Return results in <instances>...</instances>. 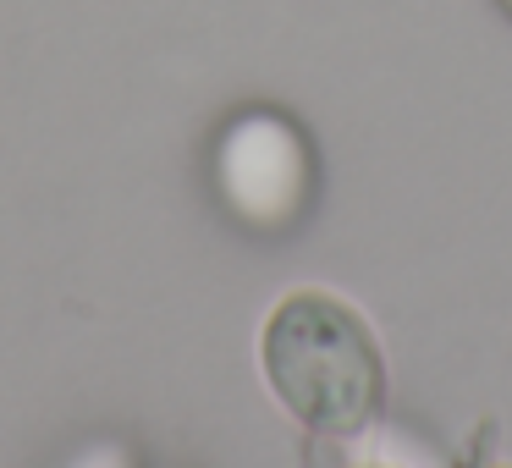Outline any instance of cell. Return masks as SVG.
Returning a JSON list of instances; mask_svg holds the SVG:
<instances>
[{
  "mask_svg": "<svg viewBox=\"0 0 512 468\" xmlns=\"http://www.w3.org/2000/svg\"><path fill=\"white\" fill-rule=\"evenodd\" d=\"M358 468H397V463H358Z\"/></svg>",
  "mask_w": 512,
  "mask_h": 468,
  "instance_id": "4",
  "label": "cell"
},
{
  "mask_svg": "<svg viewBox=\"0 0 512 468\" xmlns=\"http://www.w3.org/2000/svg\"><path fill=\"white\" fill-rule=\"evenodd\" d=\"M507 12H512V0H507Z\"/></svg>",
  "mask_w": 512,
  "mask_h": 468,
  "instance_id": "5",
  "label": "cell"
},
{
  "mask_svg": "<svg viewBox=\"0 0 512 468\" xmlns=\"http://www.w3.org/2000/svg\"><path fill=\"white\" fill-rule=\"evenodd\" d=\"M259 364L281 408L320 435H358L386 397V358L364 314L314 287L270 309Z\"/></svg>",
  "mask_w": 512,
  "mask_h": 468,
  "instance_id": "1",
  "label": "cell"
},
{
  "mask_svg": "<svg viewBox=\"0 0 512 468\" xmlns=\"http://www.w3.org/2000/svg\"><path fill=\"white\" fill-rule=\"evenodd\" d=\"M72 468H127V452L122 446H94V452H83Z\"/></svg>",
  "mask_w": 512,
  "mask_h": 468,
  "instance_id": "3",
  "label": "cell"
},
{
  "mask_svg": "<svg viewBox=\"0 0 512 468\" xmlns=\"http://www.w3.org/2000/svg\"><path fill=\"white\" fill-rule=\"evenodd\" d=\"M309 177V144L276 111L237 116L215 144V188H221L226 210L259 232L298 221L303 199H309Z\"/></svg>",
  "mask_w": 512,
  "mask_h": 468,
  "instance_id": "2",
  "label": "cell"
}]
</instances>
